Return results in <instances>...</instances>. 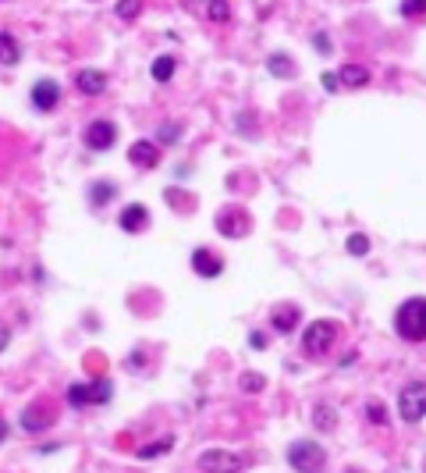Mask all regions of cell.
<instances>
[{"label":"cell","mask_w":426,"mask_h":473,"mask_svg":"<svg viewBox=\"0 0 426 473\" xmlns=\"http://www.w3.org/2000/svg\"><path fill=\"white\" fill-rule=\"evenodd\" d=\"M263 377L259 374H246V377H241V392H263Z\"/></svg>","instance_id":"cell-25"},{"label":"cell","mask_w":426,"mask_h":473,"mask_svg":"<svg viewBox=\"0 0 426 473\" xmlns=\"http://www.w3.org/2000/svg\"><path fill=\"white\" fill-rule=\"evenodd\" d=\"M217 231L224 239H241V235L249 231V217L238 210V206H228V210L217 214Z\"/></svg>","instance_id":"cell-7"},{"label":"cell","mask_w":426,"mask_h":473,"mask_svg":"<svg viewBox=\"0 0 426 473\" xmlns=\"http://www.w3.org/2000/svg\"><path fill=\"white\" fill-rule=\"evenodd\" d=\"M206 15H210L213 22H228V18H231V8L217 0V4H210V11H206Z\"/></svg>","instance_id":"cell-26"},{"label":"cell","mask_w":426,"mask_h":473,"mask_svg":"<svg viewBox=\"0 0 426 473\" xmlns=\"http://www.w3.org/2000/svg\"><path fill=\"white\" fill-rule=\"evenodd\" d=\"M8 342H11V331H8V324H4V320H0V352H4V349H8Z\"/></svg>","instance_id":"cell-32"},{"label":"cell","mask_w":426,"mask_h":473,"mask_svg":"<svg viewBox=\"0 0 426 473\" xmlns=\"http://www.w3.org/2000/svg\"><path fill=\"white\" fill-rule=\"evenodd\" d=\"M128 160H132L135 167H157V160H160V146L149 142V139H139V142L128 146Z\"/></svg>","instance_id":"cell-8"},{"label":"cell","mask_w":426,"mask_h":473,"mask_svg":"<svg viewBox=\"0 0 426 473\" xmlns=\"http://www.w3.org/2000/svg\"><path fill=\"white\" fill-rule=\"evenodd\" d=\"M18 43H15V36L11 33H0V65H15L18 61Z\"/></svg>","instance_id":"cell-17"},{"label":"cell","mask_w":426,"mask_h":473,"mask_svg":"<svg viewBox=\"0 0 426 473\" xmlns=\"http://www.w3.org/2000/svg\"><path fill=\"white\" fill-rule=\"evenodd\" d=\"M60 103V85L53 82V78H43V82H36L33 85V107H40V110H53Z\"/></svg>","instance_id":"cell-9"},{"label":"cell","mask_w":426,"mask_h":473,"mask_svg":"<svg viewBox=\"0 0 426 473\" xmlns=\"http://www.w3.org/2000/svg\"><path fill=\"white\" fill-rule=\"evenodd\" d=\"M338 78H341V85H352V90H359V85L370 82V72L362 68V65H345V68L338 72Z\"/></svg>","instance_id":"cell-13"},{"label":"cell","mask_w":426,"mask_h":473,"mask_svg":"<svg viewBox=\"0 0 426 473\" xmlns=\"http://www.w3.org/2000/svg\"><path fill=\"white\" fill-rule=\"evenodd\" d=\"M334 342H338V324H330V320H313L306 335H302V345H306L309 356H327Z\"/></svg>","instance_id":"cell-2"},{"label":"cell","mask_w":426,"mask_h":473,"mask_svg":"<svg viewBox=\"0 0 426 473\" xmlns=\"http://www.w3.org/2000/svg\"><path fill=\"white\" fill-rule=\"evenodd\" d=\"M423 11H426L423 0H416V4H402V15H409V18H412V15H423Z\"/></svg>","instance_id":"cell-31"},{"label":"cell","mask_w":426,"mask_h":473,"mask_svg":"<svg viewBox=\"0 0 426 473\" xmlns=\"http://www.w3.org/2000/svg\"><path fill=\"white\" fill-rule=\"evenodd\" d=\"M68 402L75 409L89 406V402H93V388H89V384H71V388H68Z\"/></svg>","instance_id":"cell-20"},{"label":"cell","mask_w":426,"mask_h":473,"mask_svg":"<svg viewBox=\"0 0 426 473\" xmlns=\"http://www.w3.org/2000/svg\"><path fill=\"white\" fill-rule=\"evenodd\" d=\"M171 445H174V441H171V438H164V441H157V445H146L139 456H142V459H157V456H160V452H167Z\"/></svg>","instance_id":"cell-23"},{"label":"cell","mask_w":426,"mask_h":473,"mask_svg":"<svg viewBox=\"0 0 426 473\" xmlns=\"http://www.w3.org/2000/svg\"><path fill=\"white\" fill-rule=\"evenodd\" d=\"M199 470L203 473H241L246 470V459L228 452V449H206L199 456Z\"/></svg>","instance_id":"cell-5"},{"label":"cell","mask_w":426,"mask_h":473,"mask_svg":"<svg viewBox=\"0 0 426 473\" xmlns=\"http://www.w3.org/2000/svg\"><path fill=\"white\" fill-rule=\"evenodd\" d=\"M249 342H253V349H266V338H263L259 331H253V338H249Z\"/></svg>","instance_id":"cell-33"},{"label":"cell","mask_w":426,"mask_h":473,"mask_svg":"<svg viewBox=\"0 0 426 473\" xmlns=\"http://www.w3.org/2000/svg\"><path fill=\"white\" fill-rule=\"evenodd\" d=\"M398 417L405 424H416V420L426 417V381H412V384H405V388H402V395H398Z\"/></svg>","instance_id":"cell-3"},{"label":"cell","mask_w":426,"mask_h":473,"mask_svg":"<svg viewBox=\"0 0 426 473\" xmlns=\"http://www.w3.org/2000/svg\"><path fill=\"white\" fill-rule=\"evenodd\" d=\"M82 142L89 146V150H96V153L110 150V146L117 142V128H114V122H89V125H85V132H82Z\"/></svg>","instance_id":"cell-6"},{"label":"cell","mask_w":426,"mask_h":473,"mask_svg":"<svg viewBox=\"0 0 426 473\" xmlns=\"http://www.w3.org/2000/svg\"><path fill=\"white\" fill-rule=\"evenodd\" d=\"M117 15L121 18H135L139 15V0H125V4H117Z\"/></svg>","instance_id":"cell-29"},{"label":"cell","mask_w":426,"mask_h":473,"mask_svg":"<svg viewBox=\"0 0 426 473\" xmlns=\"http://www.w3.org/2000/svg\"><path fill=\"white\" fill-rule=\"evenodd\" d=\"M266 68H270V75H278V78H291L295 75V61L288 53H273L266 61Z\"/></svg>","instance_id":"cell-15"},{"label":"cell","mask_w":426,"mask_h":473,"mask_svg":"<svg viewBox=\"0 0 426 473\" xmlns=\"http://www.w3.org/2000/svg\"><path fill=\"white\" fill-rule=\"evenodd\" d=\"M93 402H110V381H93Z\"/></svg>","instance_id":"cell-24"},{"label":"cell","mask_w":426,"mask_h":473,"mask_svg":"<svg viewBox=\"0 0 426 473\" xmlns=\"http://www.w3.org/2000/svg\"><path fill=\"white\" fill-rule=\"evenodd\" d=\"M8 434H11V427H8L4 420H0V441H8Z\"/></svg>","instance_id":"cell-35"},{"label":"cell","mask_w":426,"mask_h":473,"mask_svg":"<svg viewBox=\"0 0 426 473\" xmlns=\"http://www.w3.org/2000/svg\"><path fill=\"white\" fill-rule=\"evenodd\" d=\"M46 420H50V413H46V409H43L40 402H36V406H28V409L22 413V427H25L28 434H33V431H40V427H43Z\"/></svg>","instance_id":"cell-14"},{"label":"cell","mask_w":426,"mask_h":473,"mask_svg":"<svg viewBox=\"0 0 426 473\" xmlns=\"http://www.w3.org/2000/svg\"><path fill=\"white\" fill-rule=\"evenodd\" d=\"M192 271H196L199 278H217V274L224 271V260H221L217 253H210V249H196V253H192Z\"/></svg>","instance_id":"cell-10"},{"label":"cell","mask_w":426,"mask_h":473,"mask_svg":"<svg viewBox=\"0 0 426 473\" xmlns=\"http://www.w3.org/2000/svg\"><path fill=\"white\" fill-rule=\"evenodd\" d=\"M320 85H323V90H327V93H338V90H341V78H338V75H334V72H323V78H320Z\"/></svg>","instance_id":"cell-27"},{"label":"cell","mask_w":426,"mask_h":473,"mask_svg":"<svg viewBox=\"0 0 426 473\" xmlns=\"http://www.w3.org/2000/svg\"><path fill=\"white\" fill-rule=\"evenodd\" d=\"M89 196H93L96 206H103V203H110L117 196V189H114V182H93L89 185Z\"/></svg>","instance_id":"cell-19"},{"label":"cell","mask_w":426,"mask_h":473,"mask_svg":"<svg viewBox=\"0 0 426 473\" xmlns=\"http://www.w3.org/2000/svg\"><path fill=\"white\" fill-rule=\"evenodd\" d=\"M366 413H370V420H373V424H387V409H384L380 402H370V409H366Z\"/></svg>","instance_id":"cell-28"},{"label":"cell","mask_w":426,"mask_h":473,"mask_svg":"<svg viewBox=\"0 0 426 473\" xmlns=\"http://www.w3.org/2000/svg\"><path fill=\"white\" fill-rule=\"evenodd\" d=\"M171 75H174V57H157V61H153V78L167 82Z\"/></svg>","instance_id":"cell-21"},{"label":"cell","mask_w":426,"mask_h":473,"mask_svg":"<svg viewBox=\"0 0 426 473\" xmlns=\"http://www.w3.org/2000/svg\"><path fill=\"white\" fill-rule=\"evenodd\" d=\"M313 43H316L320 50H330V40H327V36H313Z\"/></svg>","instance_id":"cell-34"},{"label":"cell","mask_w":426,"mask_h":473,"mask_svg":"<svg viewBox=\"0 0 426 473\" xmlns=\"http://www.w3.org/2000/svg\"><path fill=\"white\" fill-rule=\"evenodd\" d=\"M348 253L366 256V253H370V239H366V235H352V239H348Z\"/></svg>","instance_id":"cell-22"},{"label":"cell","mask_w":426,"mask_h":473,"mask_svg":"<svg viewBox=\"0 0 426 473\" xmlns=\"http://www.w3.org/2000/svg\"><path fill=\"white\" fill-rule=\"evenodd\" d=\"M288 463H291L298 473H316V470H323L327 452L316 445V441H295L291 452H288Z\"/></svg>","instance_id":"cell-4"},{"label":"cell","mask_w":426,"mask_h":473,"mask_svg":"<svg viewBox=\"0 0 426 473\" xmlns=\"http://www.w3.org/2000/svg\"><path fill=\"white\" fill-rule=\"evenodd\" d=\"M313 424H316L320 431H334V427H338V413H334L330 406H316V409H313Z\"/></svg>","instance_id":"cell-18"},{"label":"cell","mask_w":426,"mask_h":473,"mask_svg":"<svg viewBox=\"0 0 426 473\" xmlns=\"http://www.w3.org/2000/svg\"><path fill=\"white\" fill-rule=\"evenodd\" d=\"M121 228L132 231V235L146 231V228H149V210H146L142 203H128L125 210H121Z\"/></svg>","instance_id":"cell-12"},{"label":"cell","mask_w":426,"mask_h":473,"mask_svg":"<svg viewBox=\"0 0 426 473\" xmlns=\"http://www.w3.org/2000/svg\"><path fill=\"white\" fill-rule=\"evenodd\" d=\"M75 85H78V93H85V97H100L107 90V75L96 72V68H82L75 75Z\"/></svg>","instance_id":"cell-11"},{"label":"cell","mask_w":426,"mask_h":473,"mask_svg":"<svg viewBox=\"0 0 426 473\" xmlns=\"http://www.w3.org/2000/svg\"><path fill=\"white\" fill-rule=\"evenodd\" d=\"M178 132H181V128H178V125H164V128H160V139H164V142H167V146H171V142H174V139H178Z\"/></svg>","instance_id":"cell-30"},{"label":"cell","mask_w":426,"mask_h":473,"mask_svg":"<svg viewBox=\"0 0 426 473\" xmlns=\"http://www.w3.org/2000/svg\"><path fill=\"white\" fill-rule=\"evenodd\" d=\"M394 328L409 342H423L426 338V299H409L402 303V310L394 313Z\"/></svg>","instance_id":"cell-1"},{"label":"cell","mask_w":426,"mask_h":473,"mask_svg":"<svg viewBox=\"0 0 426 473\" xmlns=\"http://www.w3.org/2000/svg\"><path fill=\"white\" fill-rule=\"evenodd\" d=\"M295 324H298V310L295 306H281L278 313H273V328H278V331H295Z\"/></svg>","instance_id":"cell-16"}]
</instances>
